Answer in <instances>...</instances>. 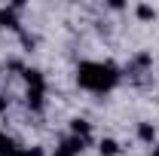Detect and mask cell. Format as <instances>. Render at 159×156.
<instances>
[{
  "instance_id": "obj_1",
  "label": "cell",
  "mask_w": 159,
  "mask_h": 156,
  "mask_svg": "<svg viewBox=\"0 0 159 156\" xmlns=\"http://www.w3.org/2000/svg\"><path fill=\"white\" fill-rule=\"evenodd\" d=\"M77 83L89 92H110L119 83V67L113 61H83L77 67Z\"/></svg>"
},
{
  "instance_id": "obj_2",
  "label": "cell",
  "mask_w": 159,
  "mask_h": 156,
  "mask_svg": "<svg viewBox=\"0 0 159 156\" xmlns=\"http://www.w3.org/2000/svg\"><path fill=\"white\" fill-rule=\"evenodd\" d=\"M86 147H89V141H83V138H77V135H67V138L58 141V147L52 150V156H80Z\"/></svg>"
},
{
  "instance_id": "obj_3",
  "label": "cell",
  "mask_w": 159,
  "mask_h": 156,
  "mask_svg": "<svg viewBox=\"0 0 159 156\" xmlns=\"http://www.w3.org/2000/svg\"><path fill=\"white\" fill-rule=\"evenodd\" d=\"M25 83H28V89H37V92H46V77H43V71L37 67H25Z\"/></svg>"
},
{
  "instance_id": "obj_4",
  "label": "cell",
  "mask_w": 159,
  "mask_h": 156,
  "mask_svg": "<svg viewBox=\"0 0 159 156\" xmlns=\"http://www.w3.org/2000/svg\"><path fill=\"white\" fill-rule=\"evenodd\" d=\"M0 28H9V31H19L21 34V21H19V16H16L12 6H3L0 9Z\"/></svg>"
},
{
  "instance_id": "obj_5",
  "label": "cell",
  "mask_w": 159,
  "mask_h": 156,
  "mask_svg": "<svg viewBox=\"0 0 159 156\" xmlns=\"http://www.w3.org/2000/svg\"><path fill=\"white\" fill-rule=\"evenodd\" d=\"M25 104H28V110L40 113V110L46 107V92H37V89H28V92H25Z\"/></svg>"
},
{
  "instance_id": "obj_6",
  "label": "cell",
  "mask_w": 159,
  "mask_h": 156,
  "mask_svg": "<svg viewBox=\"0 0 159 156\" xmlns=\"http://www.w3.org/2000/svg\"><path fill=\"white\" fill-rule=\"evenodd\" d=\"M21 150H25V147H19L12 138L0 129V156H21Z\"/></svg>"
},
{
  "instance_id": "obj_7",
  "label": "cell",
  "mask_w": 159,
  "mask_h": 156,
  "mask_svg": "<svg viewBox=\"0 0 159 156\" xmlns=\"http://www.w3.org/2000/svg\"><path fill=\"white\" fill-rule=\"evenodd\" d=\"M70 135H77V138H83V141H89L92 144V126L86 122V119H70Z\"/></svg>"
},
{
  "instance_id": "obj_8",
  "label": "cell",
  "mask_w": 159,
  "mask_h": 156,
  "mask_svg": "<svg viewBox=\"0 0 159 156\" xmlns=\"http://www.w3.org/2000/svg\"><path fill=\"white\" fill-rule=\"evenodd\" d=\"M138 141H144V144H150V147H153V144H156V126H153V122H147V119L138 122Z\"/></svg>"
},
{
  "instance_id": "obj_9",
  "label": "cell",
  "mask_w": 159,
  "mask_h": 156,
  "mask_svg": "<svg viewBox=\"0 0 159 156\" xmlns=\"http://www.w3.org/2000/svg\"><path fill=\"white\" fill-rule=\"evenodd\" d=\"M98 153L101 156H119V153H122V147H119L116 138H101V141H98Z\"/></svg>"
},
{
  "instance_id": "obj_10",
  "label": "cell",
  "mask_w": 159,
  "mask_h": 156,
  "mask_svg": "<svg viewBox=\"0 0 159 156\" xmlns=\"http://www.w3.org/2000/svg\"><path fill=\"white\" fill-rule=\"evenodd\" d=\"M135 16H138L141 21H153L156 19V9H153L150 3H138V6H135Z\"/></svg>"
},
{
  "instance_id": "obj_11",
  "label": "cell",
  "mask_w": 159,
  "mask_h": 156,
  "mask_svg": "<svg viewBox=\"0 0 159 156\" xmlns=\"http://www.w3.org/2000/svg\"><path fill=\"white\" fill-rule=\"evenodd\" d=\"M150 64H153L150 52H138V55H135V67H150Z\"/></svg>"
},
{
  "instance_id": "obj_12",
  "label": "cell",
  "mask_w": 159,
  "mask_h": 156,
  "mask_svg": "<svg viewBox=\"0 0 159 156\" xmlns=\"http://www.w3.org/2000/svg\"><path fill=\"white\" fill-rule=\"evenodd\" d=\"M21 46H25V49H28V52H31V49H34V46H37V40L31 37V34H28V31H21Z\"/></svg>"
},
{
  "instance_id": "obj_13",
  "label": "cell",
  "mask_w": 159,
  "mask_h": 156,
  "mask_svg": "<svg viewBox=\"0 0 159 156\" xmlns=\"http://www.w3.org/2000/svg\"><path fill=\"white\" fill-rule=\"evenodd\" d=\"M21 156H46V150H43V147H25Z\"/></svg>"
},
{
  "instance_id": "obj_14",
  "label": "cell",
  "mask_w": 159,
  "mask_h": 156,
  "mask_svg": "<svg viewBox=\"0 0 159 156\" xmlns=\"http://www.w3.org/2000/svg\"><path fill=\"white\" fill-rule=\"evenodd\" d=\"M6 110H9V98L0 95V113H6Z\"/></svg>"
},
{
  "instance_id": "obj_15",
  "label": "cell",
  "mask_w": 159,
  "mask_h": 156,
  "mask_svg": "<svg viewBox=\"0 0 159 156\" xmlns=\"http://www.w3.org/2000/svg\"><path fill=\"white\" fill-rule=\"evenodd\" d=\"M150 156H159V144H153V147H150Z\"/></svg>"
}]
</instances>
